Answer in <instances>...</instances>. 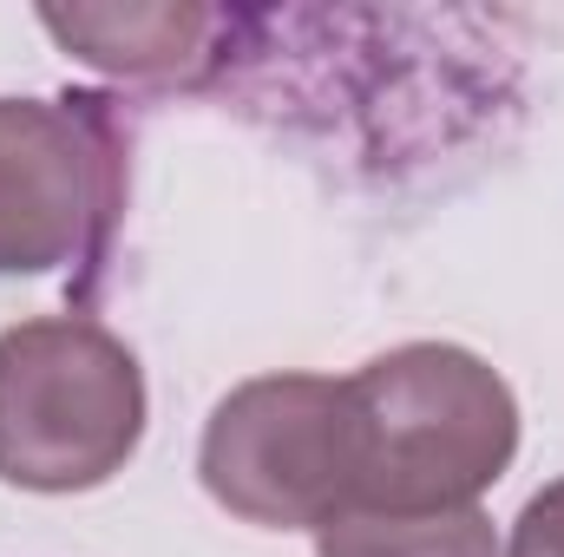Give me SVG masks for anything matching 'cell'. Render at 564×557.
<instances>
[{"instance_id": "6da1fadb", "label": "cell", "mask_w": 564, "mask_h": 557, "mask_svg": "<svg viewBox=\"0 0 564 557\" xmlns=\"http://www.w3.org/2000/svg\"><path fill=\"white\" fill-rule=\"evenodd\" d=\"M361 419L355 512H459L519 459V401L459 341H408L348 374Z\"/></svg>"}, {"instance_id": "7a4b0ae2", "label": "cell", "mask_w": 564, "mask_h": 557, "mask_svg": "<svg viewBox=\"0 0 564 557\" xmlns=\"http://www.w3.org/2000/svg\"><path fill=\"white\" fill-rule=\"evenodd\" d=\"M144 368L93 315H33L0 335V485L93 492L144 439Z\"/></svg>"}, {"instance_id": "3957f363", "label": "cell", "mask_w": 564, "mask_h": 557, "mask_svg": "<svg viewBox=\"0 0 564 557\" xmlns=\"http://www.w3.org/2000/svg\"><path fill=\"white\" fill-rule=\"evenodd\" d=\"M204 492L263 532H328L361 492V419L348 381L263 374L217 401L197 446Z\"/></svg>"}, {"instance_id": "277c9868", "label": "cell", "mask_w": 564, "mask_h": 557, "mask_svg": "<svg viewBox=\"0 0 564 557\" xmlns=\"http://www.w3.org/2000/svg\"><path fill=\"white\" fill-rule=\"evenodd\" d=\"M126 210V132L93 92L0 99V276L106 263Z\"/></svg>"}, {"instance_id": "5b68a950", "label": "cell", "mask_w": 564, "mask_h": 557, "mask_svg": "<svg viewBox=\"0 0 564 557\" xmlns=\"http://www.w3.org/2000/svg\"><path fill=\"white\" fill-rule=\"evenodd\" d=\"M40 26L53 40H66L86 66H106V73H126V79H164L177 73L191 53L184 40L197 26H210L204 13H184V7H93V13H40Z\"/></svg>"}, {"instance_id": "8992f818", "label": "cell", "mask_w": 564, "mask_h": 557, "mask_svg": "<svg viewBox=\"0 0 564 557\" xmlns=\"http://www.w3.org/2000/svg\"><path fill=\"white\" fill-rule=\"evenodd\" d=\"M315 557H506L479 505L459 512H348L315 532Z\"/></svg>"}, {"instance_id": "52a82bcc", "label": "cell", "mask_w": 564, "mask_h": 557, "mask_svg": "<svg viewBox=\"0 0 564 557\" xmlns=\"http://www.w3.org/2000/svg\"><path fill=\"white\" fill-rule=\"evenodd\" d=\"M506 557H564V479H552L545 492L525 499Z\"/></svg>"}]
</instances>
